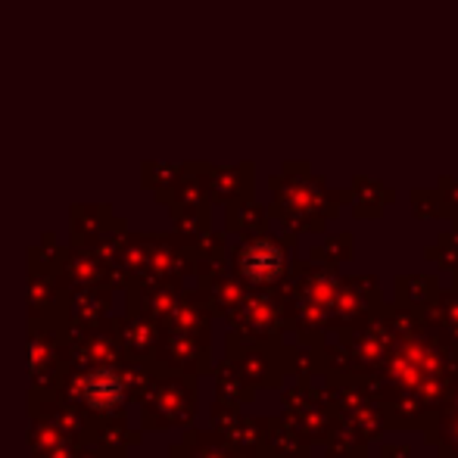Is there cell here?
I'll return each mask as SVG.
<instances>
[{
	"label": "cell",
	"instance_id": "obj_1",
	"mask_svg": "<svg viewBox=\"0 0 458 458\" xmlns=\"http://www.w3.org/2000/svg\"><path fill=\"white\" fill-rule=\"evenodd\" d=\"M79 390H81L85 405L94 411H113L115 405H122V399H125V384H122V377L113 368H97V371L85 374Z\"/></svg>",
	"mask_w": 458,
	"mask_h": 458
}]
</instances>
